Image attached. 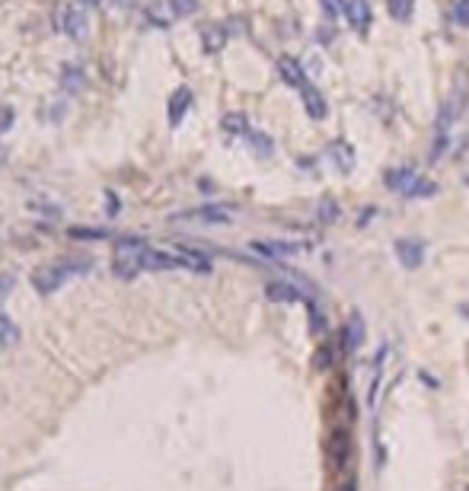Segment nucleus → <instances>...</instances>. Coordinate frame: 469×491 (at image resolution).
Segmentation results:
<instances>
[{
    "mask_svg": "<svg viewBox=\"0 0 469 491\" xmlns=\"http://www.w3.org/2000/svg\"><path fill=\"white\" fill-rule=\"evenodd\" d=\"M345 338H348V348H358V344L364 342V322H361L358 316H351V319H348Z\"/></svg>",
    "mask_w": 469,
    "mask_h": 491,
    "instance_id": "obj_20",
    "label": "nucleus"
},
{
    "mask_svg": "<svg viewBox=\"0 0 469 491\" xmlns=\"http://www.w3.org/2000/svg\"><path fill=\"white\" fill-rule=\"evenodd\" d=\"M348 23L358 32L371 29V6H367V0H348Z\"/></svg>",
    "mask_w": 469,
    "mask_h": 491,
    "instance_id": "obj_8",
    "label": "nucleus"
},
{
    "mask_svg": "<svg viewBox=\"0 0 469 491\" xmlns=\"http://www.w3.org/2000/svg\"><path fill=\"white\" fill-rule=\"evenodd\" d=\"M224 29H220V26H211V29H205V48L208 51H217L220 45H224Z\"/></svg>",
    "mask_w": 469,
    "mask_h": 491,
    "instance_id": "obj_24",
    "label": "nucleus"
},
{
    "mask_svg": "<svg viewBox=\"0 0 469 491\" xmlns=\"http://www.w3.org/2000/svg\"><path fill=\"white\" fill-rule=\"evenodd\" d=\"M144 252H147L144 242H131V239L118 242L115 259H112V268H115L118 278H137L144 271Z\"/></svg>",
    "mask_w": 469,
    "mask_h": 491,
    "instance_id": "obj_2",
    "label": "nucleus"
},
{
    "mask_svg": "<svg viewBox=\"0 0 469 491\" xmlns=\"http://www.w3.org/2000/svg\"><path fill=\"white\" fill-rule=\"evenodd\" d=\"M61 29H64L74 42H84L86 32H90V19H86V13L80 10V6H64V10H61Z\"/></svg>",
    "mask_w": 469,
    "mask_h": 491,
    "instance_id": "obj_5",
    "label": "nucleus"
},
{
    "mask_svg": "<svg viewBox=\"0 0 469 491\" xmlns=\"http://www.w3.org/2000/svg\"><path fill=\"white\" fill-rule=\"evenodd\" d=\"M396 259L402 261V268H409V271L422 268V261H424L422 242H415V239H396Z\"/></svg>",
    "mask_w": 469,
    "mask_h": 491,
    "instance_id": "obj_6",
    "label": "nucleus"
},
{
    "mask_svg": "<svg viewBox=\"0 0 469 491\" xmlns=\"http://www.w3.org/2000/svg\"><path fill=\"white\" fill-rule=\"evenodd\" d=\"M61 86H64L67 93H80V86H84V74H80L77 64H64V74H61Z\"/></svg>",
    "mask_w": 469,
    "mask_h": 491,
    "instance_id": "obj_15",
    "label": "nucleus"
},
{
    "mask_svg": "<svg viewBox=\"0 0 469 491\" xmlns=\"http://www.w3.org/2000/svg\"><path fill=\"white\" fill-rule=\"evenodd\" d=\"M13 344H20V325L0 312V348H13Z\"/></svg>",
    "mask_w": 469,
    "mask_h": 491,
    "instance_id": "obj_13",
    "label": "nucleus"
},
{
    "mask_svg": "<svg viewBox=\"0 0 469 491\" xmlns=\"http://www.w3.org/2000/svg\"><path fill=\"white\" fill-rule=\"evenodd\" d=\"M252 249L262 255H271V259H281V255L294 252V246H288V242H252Z\"/></svg>",
    "mask_w": 469,
    "mask_h": 491,
    "instance_id": "obj_18",
    "label": "nucleus"
},
{
    "mask_svg": "<svg viewBox=\"0 0 469 491\" xmlns=\"http://www.w3.org/2000/svg\"><path fill=\"white\" fill-rule=\"evenodd\" d=\"M466 102H469V77H466V70H460V74L453 77V86H450L441 112H437V128H441V131L453 128L456 121L463 118V112H466Z\"/></svg>",
    "mask_w": 469,
    "mask_h": 491,
    "instance_id": "obj_1",
    "label": "nucleus"
},
{
    "mask_svg": "<svg viewBox=\"0 0 469 491\" xmlns=\"http://www.w3.org/2000/svg\"><path fill=\"white\" fill-rule=\"evenodd\" d=\"M339 214H341L339 204H335L332 198H322V201H320V220L322 223H335V220H339Z\"/></svg>",
    "mask_w": 469,
    "mask_h": 491,
    "instance_id": "obj_22",
    "label": "nucleus"
},
{
    "mask_svg": "<svg viewBox=\"0 0 469 491\" xmlns=\"http://www.w3.org/2000/svg\"><path fill=\"white\" fill-rule=\"evenodd\" d=\"M173 10L176 16H192L198 10V0H173Z\"/></svg>",
    "mask_w": 469,
    "mask_h": 491,
    "instance_id": "obj_26",
    "label": "nucleus"
},
{
    "mask_svg": "<svg viewBox=\"0 0 469 491\" xmlns=\"http://www.w3.org/2000/svg\"><path fill=\"white\" fill-rule=\"evenodd\" d=\"M466 182H469V179H466Z\"/></svg>",
    "mask_w": 469,
    "mask_h": 491,
    "instance_id": "obj_31",
    "label": "nucleus"
},
{
    "mask_svg": "<svg viewBox=\"0 0 469 491\" xmlns=\"http://www.w3.org/2000/svg\"><path fill=\"white\" fill-rule=\"evenodd\" d=\"M71 274H74V271H71V268H64V265L42 268V271H35V274H33V287H35L39 293H45V297H48V293L58 290V287L64 284V281L71 278Z\"/></svg>",
    "mask_w": 469,
    "mask_h": 491,
    "instance_id": "obj_3",
    "label": "nucleus"
},
{
    "mask_svg": "<svg viewBox=\"0 0 469 491\" xmlns=\"http://www.w3.org/2000/svg\"><path fill=\"white\" fill-rule=\"evenodd\" d=\"M176 252L182 255V265L188 268V271H201V274H208L211 271V259L208 255H201V252H195V249H188V246H179Z\"/></svg>",
    "mask_w": 469,
    "mask_h": 491,
    "instance_id": "obj_11",
    "label": "nucleus"
},
{
    "mask_svg": "<svg viewBox=\"0 0 469 491\" xmlns=\"http://www.w3.org/2000/svg\"><path fill=\"white\" fill-rule=\"evenodd\" d=\"M224 128H227V131H246L243 115H227V118H224Z\"/></svg>",
    "mask_w": 469,
    "mask_h": 491,
    "instance_id": "obj_27",
    "label": "nucleus"
},
{
    "mask_svg": "<svg viewBox=\"0 0 469 491\" xmlns=\"http://www.w3.org/2000/svg\"><path fill=\"white\" fill-rule=\"evenodd\" d=\"M188 106H192V89L188 86H179L173 93V99H169V125H179L182 118H186V112H188Z\"/></svg>",
    "mask_w": 469,
    "mask_h": 491,
    "instance_id": "obj_7",
    "label": "nucleus"
},
{
    "mask_svg": "<svg viewBox=\"0 0 469 491\" xmlns=\"http://www.w3.org/2000/svg\"><path fill=\"white\" fill-rule=\"evenodd\" d=\"M322 13H326L329 19L348 16V0H322Z\"/></svg>",
    "mask_w": 469,
    "mask_h": 491,
    "instance_id": "obj_23",
    "label": "nucleus"
},
{
    "mask_svg": "<svg viewBox=\"0 0 469 491\" xmlns=\"http://www.w3.org/2000/svg\"><path fill=\"white\" fill-rule=\"evenodd\" d=\"M179 220H201V223H230L233 220V208L230 204H205V208H195L179 214Z\"/></svg>",
    "mask_w": 469,
    "mask_h": 491,
    "instance_id": "obj_4",
    "label": "nucleus"
},
{
    "mask_svg": "<svg viewBox=\"0 0 469 491\" xmlns=\"http://www.w3.org/2000/svg\"><path fill=\"white\" fill-rule=\"evenodd\" d=\"M13 125V108H0V134Z\"/></svg>",
    "mask_w": 469,
    "mask_h": 491,
    "instance_id": "obj_28",
    "label": "nucleus"
},
{
    "mask_svg": "<svg viewBox=\"0 0 469 491\" xmlns=\"http://www.w3.org/2000/svg\"><path fill=\"white\" fill-rule=\"evenodd\" d=\"M246 137L252 140V150H256L259 157H271V150H275V147H271V140L265 137V134H259V131H246Z\"/></svg>",
    "mask_w": 469,
    "mask_h": 491,
    "instance_id": "obj_21",
    "label": "nucleus"
},
{
    "mask_svg": "<svg viewBox=\"0 0 469 491\" xmlns=\"http://www.w3.org/2000/svg\"><path fill=\"white\" fill-rule=\"evenodd\" d=\"M415 179H418V172L409 169V166H402V169H396V172H386V185L396 188V191H402V195H405V188H409Z\"/></svg>",
    "mask_w": 469,
    "mask_h": 491,
    "instance_id": "obj_14",
    "label": "nucleus"
},
{
    "mask_svg": "<svg viewBox=\"0 0 469 491\" xmlns=\"http://www.w3.org/2000/svg\"><path fill=\"white\" fill-rule=\"evenodd\" d=\"M86 4H103V0H86Z\"/></svg>",
    "mask_w": 469,
    "mask_h": 491,
    "instance_id": "obj_30",
    "label": "nucleus"
},
{
    "mask_svg": "<svg viewBox=\"0 0 469 491\" xmlns=\"http://www.w3.org/2000/svg\"><path fill=\"white\" fill-rule=\"evenodd\" d=\"M265 293H269V300H275V303H294V300H300V287L288 284V281H271V284L265 287Z\"/></svg>",
    "mask_w": 469,
    "mask_h": 491,
    "instance_id": "obj_9",
    "label": "nucleus"
},
{
    "mask_svg": "<svg viewBox=\"0 0 469 491\" xmlns=\"http://www.w3.org/2000/svg\"><path fill=\"white\" fill-rule=\"evenodd\" d=\"M303 106H307V112H310V118H316V121H322L326 118V99H322V93L316 86H303Z\"/></svg>",
    "mask_w": 469,
    "mask_h": 491,
    "instance_id": "obj_10",
    "label": "nucleus"
},
{
    "mask_svg": "<svg viewBox=\"0 0 469 491\" xmlns=\"http://www.w3.org/2000/svg\"><path fill=\"white\" fill-rule=\"evenodd\" d=\"M453 23L456 26H469V0H456L453 4Z\"/></svg>",
    "mask_w": 469,
    "mask_h": 491,
    "instance_id": "obj_25",
    "label": "nucleus"
},
{
    "mask_svg": "<svg viewBox=\"0 0 469 491\" xmlns=\"http://www.w3.org/2000/svg\"><path fill=\"white\" fill-rule=\"evenodd\" d=\"M278 70H281V77L290 83V86H297V89L307 86V80H303V67L294 61V57H281V61H278Z\"/></svg>",
    "mask_w": 469,
    "mask_h": 491,
    "instance_id": "obj_12",
    "label": "nucleus"
},
{
    "mask_svg": "<svg viewBox=\"0 0 469 491\" xmlns=\"http://www.w3.org/2000/svg\"><path fill=\"white\" fill-rule=\"evenodd\" d=\"M431 195H437V185L431 182V179H422V176L405 188V198H431Z\"/></svg>",
    "mask_w": 469,
    "mask_h": 491,
    "instance_id": "obj_16",
    "label": "nucleus"
},
{
    "mask_svg": "<svg viewBox=\"0 0 469 491\" xmlns=\"http://www.w3.org/2000/svg\"><path fill=\"white\" fill-rule=\"evenodd\" d=\"M386 10H390L392 19L405 23V19L412 16V10H415V0H386Z\"/></svg>",
    "mask_w": 469,
    "mask_h": 491,
    "instance_id": "obj_17",
    "label": "nucleus"
},
{
    "mask_svg": "<svg viewBox=\"0 0 469 491\" xmlns=\"http://www.w3.org/2000/svg\"><path fill=\"white\" fill-rule=\"evenodd\" d=\"M332 159H335V163H341V169H351V166H354V153H351V147H348L345 144V140H335V144H332Z\"/></svg>",
    "mask_w": 469,
    "mask_h": 491,
    "instance_id": "obj_19",
    "label": "nucleus"
},
{
    "mask_svg": "<svg viewBox=\"0 0 469 491\" xmlns=\"http://www.w3.org/2000/svg\"><path fill=\"white\" fill-rule=\"evenodd\" d=\"M74 236H90V239H103V236H109L106 230H74Z\"/></svg>",
    "mask_w": 469,
    "mask_h": 491,
    "instance_id": "obj_29",
    "label": "nucleus"
}]
</instances>
